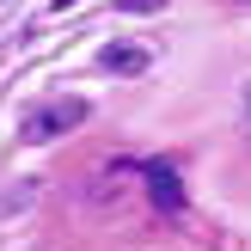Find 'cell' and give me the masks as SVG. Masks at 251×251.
I'll return each instance as SVG.
<instances>
[{
  "label": "cell",
  "mask_w": 251,
  "mask_h": 251,
  "mask_svg": "<svg viewBox=\"0 0 251 251\" xmlns=\"http://www.w3.org/2000/svg\"><path fill=\"white\" fill-rule=\"evenodd\" d=\"M147 196H153L166 215H178V208H184V184H178V172H172V166H147Z\"/></svg>",
  "instance_id": "3957f363"
},
{
  "label": "cell",
  "mask_w": 251,
  "mask_h": 251,
  "mask_svg": "<svg viewBox=\"0 0 251 251\" xmlns=\"http://www.w3.org/2000/svg\"><path fill=\"white\" fill-rule=\"evenodd\" d=\"M245 123H251V86H245Z\"/></svg>",
  "instance_id": "5b68a950"
},
{
  "label": "cell",
  "mask_w": 251,
  "mask_h": 251,
  "mask_svg": "<svg viewBox=\"0 0 251 251\" xmlns=\"http://www.w3.org/2000/svg\"><path fill=\"white\" fill-rule=\"evenodd\" d=\"M147 61H153L147 43H104L98 49V74H141Z\"/></svg>",
  "instance_id": "7a4b0ae2"
},
{
  "label": "cell",
  "mask_w": 251,
  "mask_h": 251,
  "mask_svg": "<svg viewBox=\"0 0 251 251\" xmlns=\"http://www.w3.org/2000/svg\"><path fill=\"white\" fill-rule=\"evenodd\" d=\"M86 117H92V104H86V98H55V104H43V110H31V117H25V141H55V135L80 129Z\"/></svg>",
  "instance_id": "6da1fadb"
},
{
  "label": "cell",
  "mask_w": 251,
  "mask_h": 251,
  "mask_svg": "<svg viewBox=\"0 0 251 251\" xmlns=\"http://www.w3.org/2000/svg\"><path fill=\"white\" fill-rule=\"evenodd\" d=\"M166 0H123V12H159Z\"/></svg>",
  "instance_id": "277c9868"
},
{
  "label": "cell",
  "mask_w": 251,
  "mask_h": 251,
  "mask_svg": "<svg viewBox=\"0 0 251 251\" xmlns=\"http://www.w3.org/2000/svg\"><path fill=\"white\" fill-rule=\"evenodd\" d=\"M233 6H251V0H233Z\"/></svg>",
  "instance_id": "52a82bcc"
},
{
  "label": "cell",
  "mask_w": 251,
  "mask_h": 251,
  "mask_svg": "<svg viewBox=\"0 0 251 251\" xmlns=\"http://www.w3.org/2000/svg\"><path fill=\"white\" fill-rule=\"evenodd\" d=\"M61 6H74V0H55V12H61Z\"/></svg>",
  "instance_id": "8992f818"
}]
</instances>
